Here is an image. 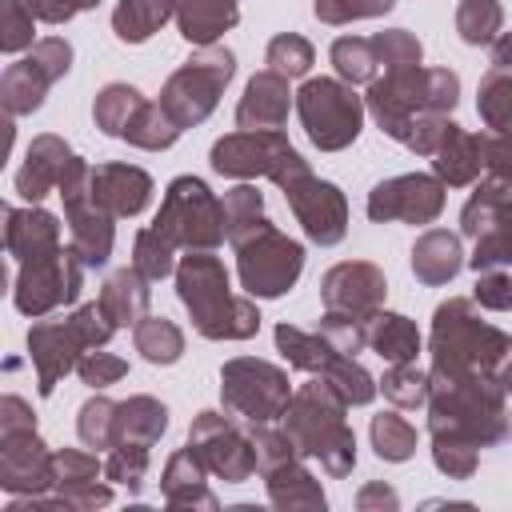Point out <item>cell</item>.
<instances>
[{
  "mask_svg": "<svg viewBox=\"0 0 512 512\" xmlns=\"http://www.w3.org/2000/svg\"><path fill=\"white\" fill-rule=\"evenodd\" d=\"M280 192L312 244L332 248L348 236V200L332 180H320L312 176V168H300L280 184Z\"/></svg>",
  "mask_w": 512,
  "mask_h": 512,
  "instance_id": "2e32d148",
  "label": "cell"
},
{
  "mask_svg": "<svg viewBox=\"0 0 512 512\" xmlns=\"http://www.w3.org/2000/svg\"><path fill=\"white\" fill-rule=\"evenodd\" d=\"M140 104H144L140 88H132V84H124V80H112V84H104V88L96 92V100H92V120H96V128H100L104 136L124 140V132H128V124L136 120Z\"/></svg>",
  "mask_w": 512,
  "mask_h": 512,
  "instance_id": "836d02e7",
  "label": "cell"
},
{
  "mask_svg": "<svg viewBox=\"0 0 512 512\" xmlns=\"http://www.w3.org/2000/svg\"><path fill=\"white\" fill-rule=\"evenodd\" d=\"M460 268H464V248H460L456 232L428 228L424 236H416V244H412V272H416L420 284L440 288V284L456 280Z\"/></svg>",
  "mask_w": 512,
  "mask_h": 512,
  "instance_id": "83f0119b",
  "label": "cell"
},
{
  "mask_svg": "<svg viewBox=\"0 0 512 512\" xmlns=\"http://www.w3.org/2000/svg\"><path fill=\"white\" fill-rule=\"evenodd\" d=\"M472 300L480 308H492V312H512V276L504 268H484L476 272V292Z\"/></svg>",
  "mask_w": 512,
  "mask_h": 512,
  "instance_id": "91938a15",
  "label": "cell"
},
{
  "mask_svg": "<svg viewBox=\"0 0 512 512\" xmlns=\"http://www.w3.org/2000/svg\"><path fill=\"white\" fill-rule=\"evenodd\" d=\"M36 44V16L20 0H4V20H0V48L4 52H28Z\"/></svg>",
  "mask_w": 512,
  "mask_h": 512,
  "instance_id": "9f6ffc18",
  "label": "cell"
},
{
  "mask_svg": "<svg viewBox=\"0 0 512 512\" xmlns=\"http://www.w3.org/2000/svg\"><path fill=\"white\" fill-rule=\"evenodd\" d=\"M428 432L456 436L476 448L500 444L508 436V392L496 376L428 368Z\"/></svg>",
  "mask_w": 512,
  "mask_h": 512,
  "instance_id": "6da1fadb",
  "label": "cell"
},
{
  "mask_svg": "<svg viewBox=\"0 0 512 512\" xmlns=\"http://www.w3.org/2000/svg\"><path fill=\"white\" fill-rule=\"evenodd\" d=\"M368 436H372L376 456L388 460V464H404V460L416 456V428H412L400 412H380V416H372Z\"/></svg>",
  "mask_w": 512,
  "mask_h": 512,
  "instance_id": "60d3db41",
  "label": "cell"
},
{
  "mask_svg": "<svg viewBox=\"0 0 512 512\" xmlns=\"http://www.w3.org/2000/svg\"><path fill=\"white\" fill-rule=\"evenodd\" d=\"M264 488H268V500H272L276 508H284V512H296V508L324 512V504H328L320 480L304 468V456H296V460H288V464L264 472Z\"/></svg>",
  "mask_w": 512,
  "mask_h": 512,
  "instance_id": "f546056e",
  "label": "cell"
},
{
  "mask_svg": "<svg viewBox=\"0 0 512 512\" xmlns=\"http://www.w3.org/2000/svg\"><path fill=\"white\" fill-rule=\"evenodd\" d=\"M332 68H336V76L344 80V84H372L380 72H384V64H380V56H376V44H372V36H340V40H332Z\"/></svg>",
  "mask_w": 512,
  "mask_h": 512,
  "instance_id": "d590c367",
  "label": "cell"
},
{
  "mask_svg": "<svg viewBox=\"0 0 512 512\" xmlns=\"http://www.w3.org/2000/svg\"><path fill=\"white\" fill-rule=\"evenodd\" d=\"M56 496L64 500V508L72 512H92V508H104L112 500V488L96 476V480H80V484H60Z\"/></svg>",
  "mask_w": 512,
  "mask_h": 512,
  "instance_id": "6125c7cd",
  "label": "cell"
},
{
  "mask_svg": "<svg viewBox=\"0 0 512 512\" xmlns=\"http://www.w3.org/2000/svg\"><path fill=\"white\" fill-rule=\"evenodd\" d=\"M92 200L104 212H112L116 220L120 216H140L152 204V176L144 168L120 164V160L96 164L92 168Z\"/></svg>",
  "mask_w": 512,
  "mask_h": 512,
  "instance_id": "7402d4cb",
  "label": "cell"
},
{
  "mask_svg": "<svg viewBox=\"0 0 512 512\" xmlns=\"http://www.w3.org/2000/svg\"><path fill=\"white\" fill-rule=\"evenodd\" d=\"M376 384H380V392H384L396 408H424V404H428V372H420L416 360L388 364Z\"/></svg>",
  "mask_w": 512,
  "mask_h": 512,
  "instance_id": "bcb514c9",
  "label": "cell"
},
{
  "mask_svg": "<svg viewBox=\"0 0 512 512\" xmlns=\"http://www.w3.org/2000/svg\"><path fill=\"white\" fill-rule=\"evenodd\" d=\"M72 160H76V152L68 148V140H60L52 132L36 136L28 144V152H24V164L16 168V192L28 204H40L48 192L60 188V180H64V172H68Z\"/></svg>",
  "mask_w": 512,
  "mask_h": 512,
  "instance_id": "603a6c76",
  "label": "cell"
},
{
  "mask_svg": "<svg viewBox=\"0 0 512 512\" xmlns=\"http://www.w3.org/2000/svg\"><path fill=\"white\" fill-rule=\"evenodd\" d=\"M448 200V184L436 172H404V176H388L368 192V220L376 224H432L444 212Z\"/></svg>",
  "mask_w": 512,
  "mask_h": 512,
  "instance_id": "e0dca14e",
  "label": "cell"
},
{
  "mask_svg": "<svg viewBox=\"0 0 512 512\" xmlns=\"http://www.w3.org/2000/svg\"><path fill=\"white\" fill-rule=\"evenodd\" d=\"M4 248L16 264L28 256L52 252V248H60V220L52 212H44L40 204L4 208Z\"/></svg>",
  "mask_w": 512,
  "mask_h": 512,
  "instance_id": "d4e9b609",
  "label": "cell"
},
{
  "mask_svg": "<svg viewBox=\"0 0 512 512\" xmlns=\"http://www.w3.org/2000/svg\"><path fill=\"white\" fill-rule=\"evenodd\" d=\"M508 200H512V184H504V180H496V176L476 180L468 204L460 208V232H464L468 240H476L484 228H492V220L500 216V208H504Z\"/></svg>",
  "mask_w": 512,
  "mask_h": 512,
  "instance_id": "8d00e7d4",
  "label": "cell"
},
{
  "mask_svg": "<svg viewBox=\"0 0 512 512\" xmlns=\"http://www.w3.org/2000/svg\"><path fill=\"white\" fill-rule=\"evenodd\" d=\"M364 112V96H356V88L340 76H312L296 92V116L304 124V136L320 152H344L348 144H356Z\"/></svg>",
  "mask_w": 512,
  "mask_h": 512,
  "instance_id": "9c48e42d",
  "label": "cell"
},
{
  "mask_svg": "<svg viewBox=\"0 0 512 512\" xmlns=\"http://www.w3.org/2000/svg\"><path fill=\"white\" fill-rule=\"evenodd\" d=\"M488 48H492V68H512V32H500Z\"/></svg>",
  "mask_w": 512,
  "mask_h": 512,
  "instance_id": "003e7915",
  "label": "cell"
},
{
  "mask_svg": "<svg viewBox=\"0 0 512 512\" xmlns=\"http://www.w3.org/2000/svg\"><path fill=\"white\" fill-rule=\"evenodd\" d=\"M356 508H360V512H396V508H400V496H396L392 484L372 480V484H364V488L356 492Z\"/></svg>",
  "mask_w": 512,
  "mask_h": 512,
  "instance_id": "e7e4bbea",
  "label": "cell"
},
{
  "mask_svg": "<svg viewBox=\"0 0 512 512\" xmlns=\"http://www.w3.org/2000/svg\"><path fill=\"white\" fill-rule=\"evenodd\" d=\"M428 352H432V368L496 376L500 388L512 396V336L480 320L476 300L448 296L444 304H436Z\"/></svg>",
  "mask_w": 512,
  "mask_h": 512,
  "instance_id": "7a4b0ae2",
  "label": "cell"
},
{
  "mask_svg": "<svg viewBox=\"0 0 512 512\" xmlns=\"http://www.w3.org/2000/svg\"><path fill=\"white\" fill-rule=\"evenodd\" d=\"M116 400H108V396H88L84 404H80V412H76V432H80V440L88 444V448H96V452H104V448H112L116 444Z\"/></svg>",
  "mask_w": 512,
  "mask_h": 512,
  "instance_id": "f6af8a7d",
  "label": "cell"
},
{
  "mask_svg": "<svg viewBox=\"0 0 512 512\" xmlns=\"http://www.w3.org/2000/svg\"><path fill=\"white\" fill-rule=\"evenodd\" d=\"M368 348L388 364H404V360L420 356V332H416V324L408 316L380 308L372 316V324H368Z\"/></svg>",
  "mask_w": 512,
  "mask_h": 512,
  "instance_id": "1f68e13d",
  "label": "cell"
},
{
  "mask_svg": "<svg viewBox=\"0 0 512 512\" xmlns=\"http://www.w3.org/2000/svg\"><path fill=\"white\" fill-rule=\"evenodd\" d=\"M432 172L448 184V188H468L480 180L484 172V156H480V132H468L460 124H448L440 148L432 152Z\"/></svg>",
  "mask_w": 512,
  "mask_h": 512,
  "instance_id": "4316f807",
  "label": "cell"
},
{
  "mask_svg": "<svg viewBox=\"0 0 512 512\" xmlns=\"http://www.w3.org/2000/svg\"><path fill=\"white\" fill-rule=\"evenodd\" d=\"M188 444L200 452L212 476L224 484H244L256 472V448H252V428H240V416L224 412H196L188 424Z\"/></svg>",
  "mask_w": 512,
  "mask_h": 512,
  "instance_id": "9a60e30c",
  "label": "cell"
},
{
  "mask_svg": "<svg viewBox=\"0 0 512 512\" xmlns=\"http://www.w3.org/2000/svg\"><path fill=\"white\" fill-rule=\"evenodd\" d=\"M396 0H312V12L320 24H352V20H372L392 12Z\"/></svg>",
  "mask_w": 512,
  "mask_h": 512,
  "instance_id": "11a10c76",
  "label": "cell"
},
{
  "mask_svg": "<svg viewBox=\"0 0 512 512\" xmlns=\"http://www.w3.org/2000/svg\"><path fill=\"white\" fill-rule=\"evenodd\" d=\"M24 428H36V412L28 408V400L8 392L0 400V432H24Z\"/></svg>",
  "mask_w": 512,
  "mask_h": 512,
  "instance_id": "03108f58",
  "label": "cell"
},
{
  "mask_svg": "<svg viewBox=\"0 0 512 512\" xmlns=\"http://www.w3.org/2000/svg\"><path fill=\"white\" fill-rule=\"evenodd\" d=\"M52 464H56V488L104 476V460L96 452H80V448H52Z\"/></svg>",
  "mask_w": 512,
  "mask_h": 512,
  "instance_id": "6f0895ef",
  "label": "cell"
},
{
  "mask_svg": "<svg viewBox=\"0 0 512 512\" xmlns=\"http://www.w3.org/2000/svg\"><path fill=\"white\" fill-rule=\"evenodd\" d=\"M476 112L488 132H512V68H488L476 88Z\"/></svg>",
  "mask_w": 512,
  "mask_h": 512,
  "instance_id": "f35d334b",
  "label": "cell"
},
{
  "mask_svg": "<svg viewBox=\"0 0 512 512\" xmlns=\"http://www.w3.org/2000/svg\"><path fill=\"white\" fill-rule=\"evenodd\" d=\"M236 248V272L248 296L256 300H276L284 292L296 288L300 272H304V244L284 236L272 220L264 228H256L252 236H244Z\"/></svg>",
  "mask_w": 512,
  "mask_h": 512,
  "instance_id": "30bf717a",
  "label": "cell"
},
{
  "mask_svg": "<svg viewBox=\"0 0 512 512\" xmlns=\"http://www.w3.org/2000/svg\"><path fill=\"white\" fill-rule=\"evenodd\" d=\"M180 36L196 48H212L240 20V0H172Z\"/></svg>",
  "mask_w": 512,
  "mask_h": 512,
  "instance_id": "484cf974",
  "label": "cell"
},
{
  "mask_svg": "<svg viewBox=\"0 0 512 512\" xmlns=\"http://www.w3.org/2000/svg\"><path fill=\"white\" fill-rule=\"evenodd\" d=\"M176 296L204 340H252L260 332L256 296H236L228 268L212 252H188L176 264Z\"/></svg>",
  "mask_w": 512,
  "mask_h": 512,
  "instance_id": "3957f363",
  "label": "cell"
},
{
  "mask_svg": "<svg viewBox=\"0 0 512 512\" xmlns=\"http://www.w3.org/2000/svg\"><path fill=\"white\" fill-rule=\"evenodd\" d=\"M456 104H460V76L452 68H424V64L376 76L368 84V96H364L368 116L396 144L408 136L412 120H420V116H448Z\"/></svg>",
  "mask_w": 512,
  "mask_h": 512,
  "instance_id": "5b68a950",
  "label": "cell"
},
{
  "mask_svg": "<svg viewBox=\"0 0 512 512\" xmlns=\"http://www.w3.org/2000/svg\"><path fill=\"white\" fill-rule=\"evenodd\" d=\"M180 124L160 108V100H144L140 104V112H136V120L128 124V132H124V140L132 144V148H144V152H164V148H172L176 140H180Z\"/></svg>",
  "mask_w": 512,
  "mask_h": 512,
  "instance_id": "ab89813d",
  "label": "cell"
},
{
  "mask_svg": "<svg viewBox=\"0 0 512 512\" xmlns=\"http://www.w3.org/2000/svg\"><path fill=\"white\" fill-rule=\"evenodd\" d=\"M152 228L176 252H216L228 240L224 204L200 176H176L160 200Z\"/></svg>",
  "mask_w": 512,
  "mask_h": 512,
  "instance_id": "52a82bcc",
  "label": "cell"
},
{
  "mask_svg": "<svg viewBox=\"0 0 512 512\" xmlns=\"http://www.w3.org/2000/svg\"><path fill=\"white\" fill-rule=\"evenodd\" d=\"M432 464L448 476V480H468L480 468V448L456 436H432Z\"/></svg>",
  "mask_w": 512,
  "mask_h": 512,
  "instance_id": "816d5d0a",
  "label": "cell"
},
{
  "mask_svg": "<svg viewBox=\"0 0 512 512\" xmlns=\"http://www.w3.org/2000/svg\"><path fill=\"white\" fill-rule=\"evenodd\" d=\"M132 268H140L148 280L176 276V248L148 224V228H140L136 240H132Z\"/></svg>",
  "mask_w": 512,
  "mask_h": 512,
  "instance_id": "c3c4849f",
  "label": "cell"
},
{
  "mask_svg": "<svg viewBox=\"0 0 512 512\" xmlns=\"http://www.w3.org/2000/svg\"><path fill=\"white\" fill-rule=\"evenodd\" d=\"M344 416H348V400L324 376L300 384L284 412V428L296 440L300 456L320 460V468L336 480L356 468V436Z\"/></svg>",
  "mask_w": 512,
  "mask_h": 512,
  "instance_id": "277c9868",
  "label": "cell"
},
{
  "mask_svg": "<svg viewBox=\"0 0 512 512\" xmlns=\"http://www.w3.org/2000/svg\"><path fill=\"white\" fill-rule=\"evenodd\" d=\"M148 460H152V448H140V444H116V448H108V460H104V480L124 484V488L136 496V492L144 488Z\"/></svg>",
  "mask_w": 512,
  "mask_h": 512,
  "instance_id": "681fc988",
  "label": "cell"
},
{
  "mask_svg": "<svg viewBox=\"0 0 512 512\" xmlns=\"http://www.w3.org/2000/svg\"><path fill=\"white\" fill-rule=\"evenodd\" d=\"M64 220H68V244L84 260V268H104L116 244V216L104 212L92 192L64 200Z\"/></svg>",
  "mask_w": 512,
  "mask_h": 512,
  "instance_id": "ffe728a7",
  "label": "cell"
},
{
  "mask_svg": "<svg viewBox=\"0 0 512 512\" xmlns=\"http://www.w3.org/2000/svg\"><path fill=\"white\" fill-rule=\"evenodd\" d=\"M80 288H84V260L72 252V244L68 248L60 244L52 252L20 260L16 280H12V304L16 312L40 320L64 304H76Z\"/></svg>",
  "mask_w": 512,
  "mask_h": 512,
  "instance_id": "4fadbf2b",
  "label": "cell"
},
{
  "mask_svg": "<svg viewBox=\"0 0 512 512\" xmlns=\"http://www.w3.org/2000/svg\"><path fill=\"white\" fill-rule=\"evenodd\" d=\"M132 344L148 364H160V368L184 356V332L168 316H144L140 324H132Z\"/></svg>",
  "mask_w": 512,
  "mask_h": 512,
  "instance_id": "e575fe53",
  "label": "cell"
},
{
  "mask_svg": "<svg viewBox=\"0 0 512 512\" xmlns=\"http://www.w3.org/2000/svg\"><path fill=\"white\" fill-rule=\"evenodd\" d=\"M116 324L108 320V312L96 304H80L72 316H56V320H36L28 328V360L36 368V388L40 396H52L56 384L76 372L80 356L92 348H104L112 340Z\"/></svg>",
  "mask_w": 512,
  "mask_h": 512,
  "instance_id": "8992f818",
  "label": "cell"
},
{
  "mask_svg": "<svg viewBox=\"0 0 512 512\" xmlns=\"http://www.w3.org/2000/svg\"><path fill=\"white\" fill-rule=\"evenodd\" d=\"M388 280L372 260H340L320 280V300L328 312H348L372 324V316L384 308Z\"/></svg>",
  "mask_w": 512,
  "mask_h": 512,
  "instance_id": "d6986e66",
  "label": "cell"
},
{
  "mask_svg": "<svg viewBox=\"0 0 512 512\" xmlns=\"http://www.w3.org/2000/svg\"><path fill=\"white\" fill-rule=\"evenodd\" d=\"M164 432H168V408L156 396H128V400H120V408H116V444L152 448Z\"/></svg>",
  "mask_w": 512,
  "mask_h": 512,
  "instance_id": "4dcf8cb0",
  "label": "cell"
},
{
  "mask_svg": "<svg viewBox=\"0 0 512 512\" xmlns=\"http://www.w3.org/2000/svg\"><path fill=\"white\" fill-rule=\"evenodd\" d=\"M0 488L8 496H40L56 488L52 448L40 440L36 428L0 432Z\"/></svg>",
  "mask_w": 512,
  "mask_h": 512,
  "instance_id": "ac0fdd59",
  "label": "cell"
},
{
  "mask_svg": "<svg viewBox=\"0 0 512 512\" xmlns=\"http://www.w3.org/2000/svg\"><path fill=\"white\" fill-rule=\"evenodd\" d=\"M160 492L168 508H200V512H216L220 500L208 492V464L200 460V452L192 444L176 448L160 472Z\"/></svg>",
  "mask_w": 512,
  "mask_h": 512,
  "instance_id": "cb8c5ba5",
  "label": "cell"
},
{
  "mask_svg": "<svg viewBox=\"0 0 512 512\" xmlns=\"http://www.w3.org/2000/svg\"><path fill=\"white\" fill-rule=\"evenodd\" d=\"M252 448H256V472L260 476L300 456V448L288 436V428H272V424H252Z\"/></svg>",
  "mask_w": 512,
  "mask_h": 512,
  "instance_id": "f5cc1de1",
  "label": "cell"
},
{
  "mask_svg": "<svg viewBox=\"0 0 512 512\" xmlns=\"http://www.w3.org/2000/svg\"><path fill=\"white\" fill-rule=\"evenodd\" d=\"M76 376H80L88 388H108V384H116V380H124V376H128V360H120V356H112V352L92 348V352H84V356H80Z\"/></svg>",
  "mask_w": 512,
  "mask_h": 512,
  "instance_id": "680465c9",
  "label": "cell"
},
{
  "mask_svg": "<svg viewBox=\"0 0 512 512\" xmlns=\"http://www.w3.org/2000/svg\"><path fill=\"white\" fill-rule=\"evenodd\" d=\"M264 64H268L272 72L288 76V80H300V76H308V72H312L316 52H312V44H308L300 32H280V36H272V40H268Z\"/></svg>",
  "mask_w": 512,
  "mask_h": 512,
  "instance_id": "7dc6e473",
  "label": "cell"
},
{
  "mask_svg": "<svg viewBox=\"0 0 512 512\" xmlns=\"http://www.w3.org/2000/svg\"><path fill=\"white\" fill-rule=\"evenodd\" d=\"M40 24H68L80 12H92L100 0H20Z\"/></svg>",
  "mask_w": 512,
  "mask_h": 512,
  "instance_id": "be15d7a7",
  "label": "cell"
},
{
  "mask_svg": "<svg viewBox=\"0 0 512 512\" xmlns=\"http://www.w3.org/2000/svg\"><path fill=\"white\" fill-rule=\"evenodd\" d=\"M468 264L476 272H484V268H512V200L500 208V216L492 220V228H484L472 240Z\"/></svg>",
  "mask_w": 512,
  "mask_h": 512,
  "instance_id": "ee69618b",
  "label": "cell"
},
{
  "mask_svg": "<svg viewBox=\"0 0 512 512\" xmlns=\"http://www.w3.org/2000/svg\"><path fill=\"white\" fill-rule=\"evenodd\" d=\"M276 348H280V356H284L292 368H300V372H308V376H316L320 364H324L328 352H332V344H328L320 332H304V328H296V324H276Z\"/></svg>",
  "mask_w": 512,
  "mask_h": 512,
  "instance_id": "7bdbcfd3",
  "label": "cell"
},
{
  "mask_svg": "<svg viewBox=\"0 0 512 512\" xmlns=\"http://www.w3.org/2000/svg\"><path fill=\"white\" fill-rule=\"evenodd\" d=\"M152 280L140 272V268H120L112 272L104 284H100V308L108 312V320L116 328H128V324H140L148 316V304H152Z\"/></svg>",
  "mask_w": 512,
  "mask_h": 512,
  "instance_id": "f1b7e54d",
  "label": "cell"
},
{
  "mask_svg": "<svg viewBox=\"0 0 512 512\" xmlns=\"http://www.w3.org/2000/svg\"><path fill=\"white\" fill-rule=\"evenodd\" d=\"M224 228H228V240L232 244H240L244 236H252L256 228H264L268 224V212H264V192L256 188V184H236V188H228L224 192Z\"/></svg>",
  "mask_w": 512,
  "mask_h": 512,
  "instance_id": "74e56055",
  "label": "cell"
},
{
  "mask_svg": "<svg viewBox=\"0 0 512 512\" xmlns=\"http://www.w3.org/2000/svg\"><path fill=\"white\" fill-rule=\"evenodd\" d=\"M292 104H296V92L288 88V76L264 68L244 84V96L236 104V124L256 132H284Z\"/></svg>",
  "mask_w": 512,
  "mask_h": 512,
  "instance_id": "44dd1931",
  "label": "cell"
},
{
  "mask_svg": "<svg viewBox=\"0 0 512 512\" xmlns=\"http://www.w3.org/2000/svg\"><path fill=\"white\" fill-rule=\"evenodd\" d=\"M236 76V56L224 48V44H212V48H200L196 56H188L160 88V108L180 124V128H196L204 124L224 88L232 84Z\"/></svg>",
  "mask_w": 512,
  "mask_h": 512,
  "instance_id": "ba28073f",
  "label": "cell"
},
{
  "mask_svg": "<svg viewBox=\"0 0 512 512\" xmlns=\"http://www.w3.org/2000/svg\"><path fill=\"white\" fill-rule=\"evenodd\" d=\"M316 332H320L336 352H344V356H356V352L368 344V320L348 316V312H328V308H324Z\"/></svg>",
  "mask_w": 512,
  "mask_h": 512,
  "instance_id": "db71d44e",
  "label": "cell"
},
{
  "mask_svg": "<svg viewBox=\"0 0 512 512\" xmlns=\"http://www.w3.org/2000/svg\"><path fill=\"white\" fill-rule=\"evenodd\" d=\"M172 0H116L112 32L120 44H144L172 20Z\"/></svg>",
  "mask_w": 512,
  "mask_h": 512,
  "instance_id": "d6a6232c",
  "label": "cell"
},
{
  "mask_svg": "<svg viewBox=\"0 0 512 512\" xmlns=\"http://www.w3.org/2000/svg\"><path fill=\"white\" fill-rule=\"evenodd\" d=\"M220 400L244 424H272V420H284L292 384L280 364H268L256 356H232L220 368Z\"/></svg>",
  "mask_w": 512,
  "mask_h": 512,
  "instance_id": "8fae6325",
  "label": "cell"
},
{
  "mask_svg": "<svg viewBox=\"0 0 512 512\" xmlns=\"http://www.w3.org/2000/svg\"><path fill=\"white\" fill-rule=\"evenodd\" d=\"M480 156H484V172L512 184V132H480Z\"/></svg>",
  "mask_w": 512,
  "mask_h": 512,
  "instance_id": "94428289",
  "label": "cell"
},
{
  "mask_svg": "<svg viewBox=\"0 0 512 512\" xmlns=\"http://www.w3.org/2000/svg\"><path fill=\"white\" fill-rule=\"evenodd\" d=\"M504 28V8L500 0H460L456 4V36L468 44V48H480V44H492Z\"/></svg>",
  "mask_w": 512,
  "mask_h": 512,
  "instance_id": "b9f144b4",
  "label": "cell"
},
{
  "mask_svg": "<svg viewBox=\"0 0 512 512\" xmlns=\"http://www.w3.org/2000/svg\"><path fill=\"white\" fill-rule=\"evenodd\" d=\"M376 44V56L384 64V72H404V68H420L424 60V44L408 32V28H388V32H376L372 36Z\"/></svg>",
  "mask_w": 512,
  "mask_h": 512,
  "instance_id": "f907efd6",
  "label": "cell"
},
{
  "mask_svg": "<svg viewBox=\"0 0 512 512\" xmlns=\"http://www.w3.org/2000/svg\"><path fill=\"white\" fill-rule=\"evenodd\" d=\"M72 68V44L64 36H44L28 48V56L12 60L0 76V100H4V112L8 116H32L48 88L56 80H64Z\"/></svg>",
  "mask_w": 512,
  "mask_h": 512,
  "instance_id": "5bb4252c",
  "label": "cell"
},
{
  "mask_svg": "<svg viewBox=\"0 0 512 512\" xmlns=\"http://www.w3.org/2000/svg\"><path fill=\"white\" fill-rule=\"evenodd\" d=\"M208 164L216 176H232V180H256V176H268L276 188L308 168V160L292 148V140L284 132H256V128H240V132H228L212 144L208 152Z\"/></svg>",
  "mask_w": 512,
  "mask_h": 512,
  "instance_id": "7c38bea8",
  "label": "cell"
}]
</instances>
